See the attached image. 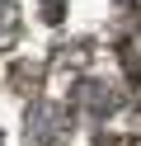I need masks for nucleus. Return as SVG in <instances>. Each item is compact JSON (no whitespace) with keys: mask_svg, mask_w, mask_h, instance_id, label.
Masks as SVG:
<instances>
[{"mask_svg":"<svg viewBox=\"0 0 141 146\" xmlns=\"http://www.w3.org/2000/svg\"><path fill=\"white\" fill-rule=\"evenodd\" d=\"M71 137V113L56 99H38L24 113V146H66Z\"/></svg>","mask_w":141,"mask_h":146,"instance_id":"f257e3e1","label":"nucleus"},{"mask_svg":"<svg viewBox=\"0 0 141 146\" xmlns=\"http://www.w3.org/2000/svg\"><path fill=\"white\" fill-rule=\"evenodd\" d=\"M75 108H85V113H94V118H103V113H113L118 108V85H108V80H80L75 85Z\"/></svg>","mask_w":141,"mask_h":146,"instance_id":"f03ea898","label":"nucleus"},{"mask_svg":"<svg viewBox=\"0 0 141 146\" xmlns=\"http://www.w3.org/2000/svg\"><path fill=\"white\" fill-rule=\"evenodd\" d=\"M0 146H5V137H0Z\"/></svg>","mask_w":141,"mask_h":146,"instance_id":"20e7f679","label":"nucleus"},{"mask_svg":"<svg viewBox=\"0 0 141 146\" xmlns=\"http://www.w3.org/2000/svg\"><path fill=\"white\" fill-rule=\"evenodd\" d=\"M19 33H24L19 10L9 5V0H0V52H5V47H14V42H19Z\"/></svg>","mask_w":141,"mask_h":146,"instance_id":"7ed1b4c3","label":"nucleus"}]
</instances>
